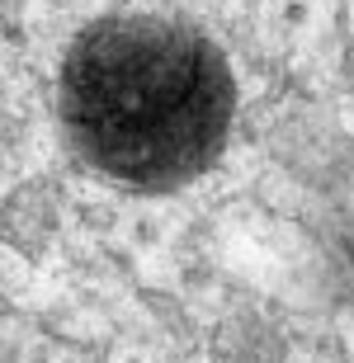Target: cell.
I'll return each mask as SVG.
<instances>
[{
    "mask_svg": "<svg viewBox=\"0 0 354 363\" xmlns=\"http://www.w3.org/2000/svg\"><path fill=\"white\" fill-rule=\"evenodd\" d=\"M57 104L71 147L99 175L128 189H179L227 147L236 81L194 24L109 14L71 43Z\"/></svg>",
    "mask_w": 354,
    "mask_h": 363,
    "instance_id": "6da1fadb",
    "label": "cell"
}]
</instances>
